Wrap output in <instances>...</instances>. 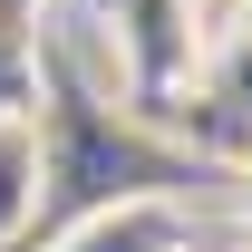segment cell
<instances>
[{"mask_svg":"<svg viewBox=\"0 0 252 252\" xmlns=\"http://www.w3.org/2000/svg\"><path fill=\"white\" fill-rule=\"evenodd\" d=\"M59 252H185V214H175L165 194H126L107 214H88Z\"/></svg>","mask_w":252,"mask_h":252,"instance_id":"cell-2","label":"cell"},{"mask_svg":"<svg viewBox=\"0 0 252 252\" xmlns=\"http://www.w3.org/2000/svg\"><path fill=\"white\" fill-rule=\"evenodd\" d=\"M39 194H49V136L30 107H0V252L39 223Z\"/></svg>","mask_w":252,"mask_h":252,"instance_id":"cell-1","label":"cell"}]
</instances>
